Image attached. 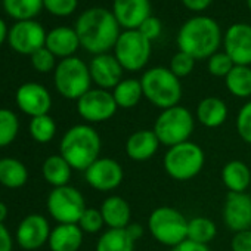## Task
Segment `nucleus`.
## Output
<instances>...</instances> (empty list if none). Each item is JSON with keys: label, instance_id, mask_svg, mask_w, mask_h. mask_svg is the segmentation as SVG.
<instances>
[{"label": "nucleus", "instance_id": "13", "mask_svg": "<svg viewBox=\"0 0 251 251\" xmlns=\"http://www.w3.org/2000/svg\"><path fill=\"white\" fill-rule=\"evenodd\" d=\"M84 179L95 191L111 192L123 183L124 170L117 160L100 157L84 172Z\"/></svg>", "mask_w": 251, "mask_h": 251}, {"label": "nucleus", "instance_id": "25", "mask_svg": "<svg viewBox=\"0 0 251 251\" xmlns=\"http://www.w3.org/2000/svg\"><path fill=\"white\" fill-rule=\"evenodd\" d=\"M220 179L229 192L242 194L247 192L251 185V170L244 161L232 160L223 166Z\"/></svg>", "mask_w": 251, "mask_h": 251}, {"label": "nucleus", "instance_id": "11", "mask_svg": "<svg viewBox=\"0 0 251 251\" xmlns=\"http://www.w3.org/2000/svg\"><path fill=\"white\" fill-rule=\"evenodd\" d=\"M118 106L112 92L103 89H90L77 100V112L87 124H99L109 121Z\"/></svg>", "mask_w": 251, "mask_h": 251}, {"label": "nucleus", "instance_id": "46", "mask_svg": "<svg viewBox=\"0 0 251 251\" xmlns=\"http://www.w3.org/2000/svg\"><path fill=\"white\" fill-rule=\"evenodd\" d=\"M126 229H127V232L130 233V236H132L135 241H139V239L142 238V235H144V226H142L141 223L132 222Z\"/></svg>", "mask_w": 251, "mask_h": 251}, {"label": "nucleus", "instance_id": "28", "mask_svg": "<svg viewBox=\"0 0 251 251\" xmlns=\"http://www.w3.org/2000/svg\"><path fill=\"white\" fill-rule=\"evenodd\" d=\"M135 244L127 229H106L98 238L95 251H135Z\"/></svg>", "mask_w": 251, "mask_h": 251}, {"label": "nucleus", "instance_id": "27", "mask_svg": "<svg viewBox=\"0 0 251 251\" xmlns=\"http://www.w3.org/2000/svg\"><path fill=\"white\" fill-rule=\"evenodd\" d=\"M71 173H73L71 166L61 154L48 157L42 166V175L45 180L53 188L68 185L71 179Z\"/></svg>", "mask_w": 251, "mask_h": 251}, {"label": "nucleus", "instance_id": "36", "mask_svg": "<svg viewBox=\"0 0 251 251\" xmlns=\"http://www.w3.org/2000/svg\"><path fill=\"white\" fill-rule=\"evenodd\" d=\"M235 126H236L238 136L245 144H250L251 145V100L245 102L239 108V111L236 114Z\"/></svg>", "mask_w": 251, "mask_h": 251}, {"label": "nucleus", "instance_id": "41", "mask_svg": "<svg viewBox=\"0 0 251 251\" xmlns=\"http://www.w3.org/2000/svg\"><path fill=\"white\" fill-rule=\"evenodd\" d=\"M150 42H154L157 40L160 36H161V31H163V24L161 21L157 18V17H150L139 28H138Z\"/></svg>", "mask_w": 251, "mask_h": 251}, {"label": "nucleus", "instance_id": "42", "mask_svg": "<svg viewBox=\"0 0 251 251\" xmlns=\"http://www.w3.org/2000/svg\"><path fill=\"white\" fill-rule=\"evenodd\" d=\"M232 251H251V229L235 232L230 241Z\"/></svg>", "mask_w": 251, "mask_h": 251}, {"label": "nucleus", "instance_id": "45", "mask_svg": "<svg viewBox=\"0 0 251 251\" xmlns=\"http://www.w3.org/2000/svg\"><path fill=\"white\" fill-rule=\"evenodd\" d=\"M213 0H182V3L186 9L192 11V12H202L205 11Z\"/></svg>", "mask_w": 251, "mask_h": 251}, {"label": "nucleus", "instance_id": "32", "mask_svg": "<svg viewBox=\"0 0 251 251\" xmlns=\"http://www.w3.org/2000/svg\"><path fill=\"white\" fill-rule=\"evenodd\" d=\"M217 235L216 223L204 216H195L188 222V239L197 244L208 245Z\"/></svg>", "mask_w": 251, "mask_h": 251}, {"label": "nucleus", "instance_id": "2", "mask_svg": "<svg viewBox=\"0 0 251 251\" xmlns=\"http://www.w3.org/2000/svg\"><path fill=\"white\" fill-rule=\"evenodd\" d=\"M102 139L92 124H75L70 127L59 144V154L73 170L86 172L100 158Z\"/></svg>", "mask_w": 251, "mask_h": 251}, {"label": "nucleus", "instance_id": "34", "mask_svg": "<svg viewBox=\"0 0 251 251\" xmlns=\"http://www.w3.org/2000/svg\"><path fill=\"white\" fill-rule=\"evenodd\" d=\"M20 120L11 109L0 108V148L9 147L18 136Z\"/></svg>", "mask_w": 251, "mask_h": 251}, {"label": "nucleus", "instance_id": "26", "mask_svg": "<svg viewBox=\"0 0 251 251\" xmlns=\"http://www.w3.org/2000/svg\"><path fill=\"white\" fill-rule=\"evenodd\" d=\"M112 96L115 103L121 109L135 108L144 98L142 83L138 78H123L114 89Z\"/></svg>", "mask_w": 251, "mask_h": 251}, {"label": "nucleus", "instance_id": "7", "mask_svg": "<svg viewBox=\"0 0 251 251\" xmlns=\"http://www.w3.org/2000/svg\"><path fill=\"white\" fill-rule=\"evenodd\" d=\"M188 222L177 208L161 205L151 211L147 227L157 242L173 248L188 239Z\"/></svg>", "mask_w": 251, "mask_h": 251}, {"label": "nucleus", "instance_id": "8", "mask_svg": "<svg viewBox=\"0 0 251 251\" xmlns=\"http://www.w3.org/2000/svg\"><path fill=\"white\" fill-rule=\"evenodd\" d=\"M53 83L62 98L77 102L92 89L89 65L77 56L61 59L53 73Z\"/></svg>", "mask_w": 251, "mask_h": 251}, {"label": "nucleus", "instance_id": "16", "mask_svg": "<svg viewBox=\"0 0 251 251\" xmlns=\"http://www.w3.org/2000/svg\"><path fill=\"white\" fill-rule=\"evenodd\" d=\"M225 53L235 65H251V25L244 23L232 24L223 37Z\"/></svg>", "mask_w": 251, "mask_h": 251}, {"label": "nucleus", "instance_id": "33", "mask_svg": "<svg viewBox=\"0 0 251 251\" xmlns=\"http://www.w3.org/2000/svg\"><path fill=\"white\" fill-rule=\"evenodd\" d=\"M28 130H30L31 138L36 142L48 144L56 135V123L49 114L33 117L31 121H30V126H28Z\"/></svg>", "mask_w": 251, "mask_h": 251}, {"label": "nucleus", "instance_id": "31", "mask_svg": "<svg viewBox=\"0 0 251 251\" xmlns=\"http://www.w3.org/2000/svg\"><path fill=\"white\" fill-rule=\"evenodd\" d=\"M3 11L17 21L33 20L43 9V0H2Z\"/></svg>", "mask_w": 251, "mask_h": 251}, {"label": "nucleus", "instance_id": "23", "mask_svg": "<svg viewBox=\"0 0 251 251\" xmlns=\"http://www.w3.org/2000/svg\"><path fill=\"white\" fill-rule=\"evenodd\" d=\"M227 105L223 99L207 96L201 99L195 109V120L207 129H217L227 120Z\"/></svg>", "mask_w": 251, "mask_h": 251}, {"label": "nucleus", "instance_id": "22", "mask_svg": "<svg viewBox=\"0 0 251 251\" xmlns=\"http://www.w3.org/2000/svg\"><path fill=\"white\" fill-rule=\"evenodd\" d=\"M46 48L61 59L71 58L80 48V40L74 28L71 27H55L46 36Z\"/></svg>", "mask_w": 251, "mask_h": 251}, {"label": "nucleus", "instance_id": "24", "mask_svg": "<svg viewBox=\"0 0 251 251\" xmlns=\"http://www.w3.org/2000/svg\"><path fill=\"white\" fill-rule=\"evenodd\" d=\"M84 232L77 223L58 225L52 229L48 245L50 251H78L83 245Z\"/></svg>", "mask_w": 251, "mask_h": 251}, {"label": "nucleus", "instance_id": "4", "mask_svg": "<svg viewBox=\"0 0 251 251\" xmlns=\"http://www.w3.org/2000/svg\"><path fill=\"white\" fill-rule=\"evenodd\" d=\"M144 98L154 106L163 109L179 105L182 99V84L169 68L154 67L141 77Z\"/></svg>", "mask_w": 251, "mask_h": 251}, {"label": "nucleus", "instance_id": "49", "mask_svg": "<svg viewBox=\"0 0 251 251\" xmlns=\"http://www.w3.org/2000/svg\"><path fill=\"white\" fill-rule=\"evenodd\" d=\"M247 5H248V9L251 11V0H247Z\"/></svg>", "mask_w": 251, "mask_h": 251}, {"label": "nucleus", "instance_id": "39", "mask_svg": "<svg viewBox=\"0 0 251 251\" xmlns=\"http://www.w3.org/2000/svg\"><path fill=\"white\" fill-rule=\"evenodd\" d=\"M30 58H31L33 68L36 71H39V73H43V74L53 71L56 68V65H58L56 64V56L46 46L39 49V50H36Z\"/></svg>", "mask_w": 251, "mask_h": 251}, {"label": "nucleus", "instance_id": "19", "mask_svg": "<svg viewBox=\"0 0 251 251\" xmlns=\"http://www.w3.org/2000/svg\"><path fill=\"white\" fill-rule=\"evenodd\" d=\"M92 83L99 89L112 90L123 80V67L114 55L102 53L92 58L89 64Z\"/></svg>", "mask_w": 251, "mask_h": 251}, {"label": "nucleus", "instance_id": "43", "mask_svg": "<svg viewBox=\"0 0 251 251\" xmlns=\"http://www.w3.org/2000/svg\"><path fill=\"white\" fill-rule=\"evenodd\" d=\"M14 239L5 226V223H0V251H12Z\"/></svg>", "mask_w": 251, "mask_h": 251}, {"label": "nucleus", "instance_id": "14", "mask_svg": "<svg viewBox=\"0 0 251 251\" xmlns=\"http://www.w3.org/2000/svg\"><path fill=\"white\" fill-rule=\"evenodd\" d=\"M15 102L18 108L31 118L46 115L52 108V96L49 90L36 81L21 84L15 93Z\"/></svg>", "mask_w": 251, "mask_h": 251}, {"label": "nucleus", "instance_id": "38", "mask_svg": "<svg viewBox=\"0 0 251 251\" xmlns=\"http://www.w3.org/2000/svg\"><path fill=\"white\" fill-rule=\"evenodd\" d=\"M194 67H195V59H194L191 55H188V53L179 50L177 53L173 55V58H172V61H170L169 70H170L177 78H183V77H188V75L194 71Z\"/></svg>", "mask_w": 251, "mask_h": 251}, {"label": "nucleus", "instance_id": "1", "mask_svg": "<svg viewBox=\"0 0 251 251\" xmlns=\"http://www.w3.org/2000/svg\"><path fill=\"white\" fill-rule=\"evenodd\" d=\"M120 28L112 11L99 6L84 11L74 27L80 46L95 56L114 49L121 34Z\"/></svg>", "mask_w": 251, "mask_h": 251}, {"label": "nucleus", "instance_id": "12", "mask_svg": "<svg viewBox=\"0 0 251 251\" xmlns=\"http://www.w3.org/2000/svg\"><path fill=\"white\" fill-rule=\"evenodd\" d=\"M46 36L48 33L40 23L34 20L17 21L8 33V43L15 52L31 56L46 46Z\"/></svg>", "mask_w": 251, "mask_h": 251}, {"label": "nucleus", "instance_id": "20", "mask_svg": "<svg viewBox=\"0 0 251 251\" xmlns=\"http://www.w3.org/2000/svg\"><path fill=\"white\" fill-rule=\"evenodd\" d=\"M161 147L154 130L141 129L133 132L124 144V151L132 161L144 163L151 160Z\"/></svg>", "mask_w": 251, "mask_h": 251}, {"label": "nucleus", "instance_id": "6", "mask_svg": "<svg viewBox=\"0 0 251 251\" xmlns=\"http://www.w3.org/2000/svg\"><path fill=\"white\" fill-rule=\"evenodd\" d=\"M204 164V150L192 141L167 148L163 157V167L166 173L177 182L192 180L202 172Z\"/></svg>", "mask_w": 251, "mask_h": 251}, {"label": "nucleus", "instance_id": "9", "mask_svg": "<svg viewBox=\"0 0 251 251\" xmlns=\"http://www.w3.org/2000/svg\"><path fill=\"white\" fill-rule=\"evenodd\" d=\"M152 42H150L139 30L121 31L115 46L114 56L124 71H141L150 62Z\"/></svg>", "mask_w": 251, "mask_h": 251}, {"label": "nucleus", "instance_id": "17", "mask_svg": "<svg viewBox=\"0 0 251 251\" xmlns=\"http://www.w3.org/2000/svg\"><path fill=\"white\" fill-rule=\"evenodd\" d=\"M223 222L233 230L241 232L251 227V197L247 192L233 194L229 192L223 205Z\"/></svg>", "mask_w": 251, "mask_h": 251}, {"label": "nucleus", "instance_id": "48", "mask_svg": "<svg viewBox=\"0 0 251 251\" xmlns=\"http://www.w3.org/2000/svg\"><path fill=\"white\" fill-rule=\"evenodd\" d=\"M8 217V205L0 201V223H5Z\"/></svg>", "mask_w": 251, "mask_h": 251}, {"label": "nucleus", "instance_id": "29", "mask_svg": "<svg viewBox=\"0 0 251 251\" xmlns=\"http://www.w3.org/2000/svg\"><path fill=\"white\" fill-rule=\"evenodd\" d=\"M28 170L25 164L17 158H2L0 160V183L6 188L17 189L27 183Z\"/></svg>", "mask_w": 251, "mask_h": 251}, {"label": "nucleus", "instance_id": "15", "mask_svg": "<svg viewBox=\"0 0 251 251\" xmlns=\"http://www.w3.org/2000/svg\"><path fill=\"white\" fill-rule=\"evenodd\" d=\"M50 232L52 229L48 219L42 214L33 213L21 220L15 238L21 248L27 251H34L48 244Z\"/></svg>", "mask_w": 251, "mask_h": 251}, {"label": "nucleus", "instance_id": "21", "mask_svg": "<svg viewBox=\"0 0 251 251\" xmlns=\"http://www.w3.org/2000/svg\"><path fill=\"white\" fill-rule=\"evenodd\" d=\"M99 210L108 229H126L132 223V207L120 195L106 197Z\"/></svg>", "mask_w": 251, "mask_h": 251}, {"label": "nucleus", "instance_id": "3", "mask_svg": "<svg viewBox=\"0 0 251 251\" xmlns=\"http://www.w3.org/2000/svg\"><path fill=\"white\" fill-rule=\"evenodd\" d=\"M223 42L220 25L210 17H194L179 30V50L191 55L195 61L213 56Z\"/></svg>", "mask_w": 251, "mask_h": 251}, {"label": "nucleus", "instance_id": "37", "mask_svg": "<svg viewBox=\"0 0 251 251\" xmlns=\"http://www.w3.org/2000/svg\"><path fill=\"white\" fill-rule=\"evenodd\" d=\"M235 67L233 61L225 52H216L207 59V70L214 77H226Z\"/></svg>", "mask_w": 251, "mask_h": 251}, {"label": "nucleus", "instance_id": "35", "mask_svg": "<svg viewBox=\"0 0 251 251\" xmlns=\"http://www.w3.org/2000/svg\"><path fill=\"white\" fill-rule=\"evenodd\" d=\"M77 225L84 233H98L103 229L105 220L99 208H86Z\"/></svg>", "mask_w": 251, "mask_h": 251}, {"label": "nucleus", "instance_id": "30", "mask_svg": "<svg viewBox=\"0 0 251 251\" xmlns=\"http://www.w3.org/2000/svg\"><path fill=\"white\" fill-rule=\"evenodd\" d=\"M225 84L232 96L248 99L251 96V68L245 65H235L225 77Z\"/></svg>", "mask_w": 251, "mask_h": 251}, {"label": "nucleus", "instance_id": "44", "mask_svg": "<svg viewBox=\"0 0 251 251\" xmlns=\"http://www.w3.org/2000/svg\"><path fill=\"white\" fill-rule=\"evenodd\" d=\"M170 251H211L208 245H202V244H197V242H192L189 239L183 241L182 244L170 248Z\"/></svg>", "mask_w": 251, "mask_h": 251}, {"label": "nucleus", "instance_id": "10", "mask_svg": "<svg viewBox=\"0 0 251 251\" xmlns=\"http://www.w3.org/2000/svg\"><path fill=\"white\" fill-rule=\"evenodd\" d=\"M46 207L58 225L78 223L81 214L87 208L83 194L71 185L53 188L48 197Z\"/></svg>", "mask_w": 251, "mask_h": 251}, {"label": "nucleus", "instance_id": "40", "mask_svg": "<svg viewBox=\"0 0 251 251\" xmlns=\"http://www.w3.org/2000/svg\"><path fill=\"white\" fill-rule=\"evenodd\" d=\"M78 5V0H43V8L55 17L71 15Z\"/></svg>", "mask_w": 251, "mask_h": 251}, {"label": "nucleus", "instance_id": "5", "mask_svg": "<svg viewBox=\"0 0 251 251\" xmlns=\"http://www.w3.org/2000/svg\"><path fill=\"white\" fill-rule=\"evenodd\" d=\"M195 115L186 106L179 103L176 106L163 109L158 114L152 130L163 147L172 148L191 141L195 129Z\"/></svg>", "mask_w": 251, "mask_h": 251}, {"label": "nucleus", "instance_id": "47", "mask_svg": "<svg viewBox=\"0 0 251 251\" xmlns=\"http://www.w3.org/2000/svg\"><path fill=\"white\" fill-rule=\"evenodd\" d=\"M8 27H6V23L0 18V46L5 43V40L8 39Z\"/></svg>", "mask_w": 251, "mask_h": 251}, {"label": "nucleus", "instance_id": "18", "mask_svg": "<svg viewBox=\"0 0 251 251\" xmlns=\"http://www.w3.org/2000/svg\"><path fill=\"white\" fill-rule=\"evenodd\" d=\"M112 14L124 30H138L151 17L150 0H114Z\"/></svg>", "mask_w": 251, "mask_h": 251}]
</instances>
